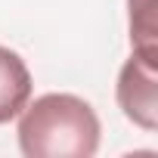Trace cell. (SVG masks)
Returning <instances> with one entry per match:
<instances>
[{
    "label": "cell",
    "instance_id": "cell-1",
    "mask_svg": "<svg viewBox=\"0 0 158 158\" xmlns=\"http://www.w3.org/2000/svg\"><path fill=\"white\" fill-rule=\"evenodd\" d=\"M19 149L25 158H93L99 118L74 93H44L19 112Z\"/></svg>",
    "mask_w": 158,
    "mask_h": 158
},
{
    "label": "cell",
    "instance_id": "cell-2",
    "mask_svg": "<svg viewBox=\"0 0 158 158\" xmlns=\"http://www.w3.org/2000/svg\"><path fill=\"white\" fill-rule=\"evenodd\" d=\"M118 106L143 130L158 127V62L149 53L133 50L118 74Z\"/></svg>",
    "mask_w": 158,
    "mask_h": 158
},
{
    "label": "cell",
    "instance_id": "cell-3",
    "mask_svg": "<svg viewBox=\"0 0 158 158\" xmlns=\"http://www.w3.org/2000/svg\"><path fill=\"white\" fill-rule=\"evenodd\" d=\"M31 87L34 84L25 59L10 47H0V124L19 118L31 99Z\"/></svg>",
    "mask_w": 158,
    "mask_h": 158
},
{
    "label": "cell",
    "instance_id": "cell-4",
    "mask_svg": "<svg viewBox=\"0 0 158 158\" xmlns=\"http://www.w3.org/2000/svg\"><path fill=\"white\" fill-rule=\"evenodd\" d=\"M130 6V44L139 53L158 56V44H155V0H127Z\"/></svg>",
    "mask_w": 158,
    "mask_h": 158
}]
</instances>
